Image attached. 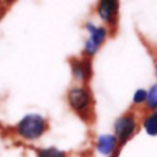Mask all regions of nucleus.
Here are the masks:
<instances>
[{
    "label": "nucleus",
    "mask_w": 157,
    "mask_h": 157,
    "mask_svg": "<svg viewBox=\"0 0 157 157\" xmlns=\"http://www.w3.org/2000/svg\"><path fill=\"white\" fill-rule=\"evenodd\" d=\"M45 130H47L45 119L36 113L25 115L16 126L17 134L26 140H36L40 137Z\"/></svg>",
    "instance_id": "obj_1"
},
{
    "label": "nucleus",
    "mask_w": 157,
    "mask_h": 157,
    "mask_svg": "<svg viewBox=\"0 0 157 157\" xmlns=\"http://www.w3.org/2000/svg\"><path fill=\"white\" fill-rule=\"evenodd\" d=\"M85 27H86L87 32L90 33V36L85 42L83 53L87 56H92L98 52L99 47L107 39L108 29L105 27H103V26H96L92 22H86Z\"/></svg>",
    "instance_id": "obj_2"
},
{
    "label": "nucleus",
    "mask_w": 157,
    "mask_h": 157,
    "mask_svg": "<svg viewBox=\"0 0 157 157\" xmlns=\"http://www.w3.org/2000/svg\"><path fill=\"white\" fill-rule=\"evenodd\" d=\"M137 129V120L132 113H126L119 117L114 123V135L119 145H124L131 139Z\"/></svg>",
    "instance_id": "obj_3"
},
{
    "label": "nucleus",
    "mask_w": 157,
    "mask_h": 157,
    "mask_svg": "<svg viewBox=\"0 0 157 157\" xmlns=\"http://www.w3.org/2000/svg\"><path fill=\"white\" fill-rule=\"evenodd\" d=\"M91 101L90 92L85 87H72L67 93V102L70 107L82 118L88 114Z\"/></svg>",
    "instance_id": "obj_4"
},
{
    "label": "nucleus",
    "mask_w": 157,
    "mask_h": 157,
    "mask_svg": "<svg viewBox=\"0 0 157 157\" xmlns=\"http://www.w3.org/2000/svg\"><path fill=\"white\" fill-rule=\"evenodd\" d=\"M118 10H119V4L118 1H114V0H102L97 5L98 16L103 22H105L110 27L117 25Z\"/></svg>",
    "instance_id": "obj_5"
},
{
    "label": "nucleus",
    "mask_w": 157,
    "mask_h": 157,
    "mask_svg": "<svg viewBox=\"0 0 157 157\" xmlns=\"http://www.w3.org/2000/svg\"><path fill=\"white\" fill-rule=\"evenodd\" d=\"M118 140L113 134H103L97 137V151L101 155L109 156L118 147Z\"/></svg>",
    "instance_id": "obj_6"
},
{
    "label": "nucleus",
    "mask_w": 157,
    "mask_h": 157,
    "mask_svg": "<svg viewBox=\"0 0 157 157\" xmlns=\"http://www.w3.org/2000/svg\"><path fill=\"white\" fill-rule=\"evenodd\" d=\"M72 75L77 81H86L91 76V63L88 59L71 61Z\"/></svg>",
    "instance_id": "obj_7"
},
{
    "label": "nucleus",
    "mask_w": 157,
    "mask_h": 157,
    "mask_svg": "<svg viewBox=\"0 0 157 157\" xmlns=\"http://www.w3.org/2000/svg\"><path fill=\"white\" fill-rule=\"evenodd\" d=\"M141 125L147 135L157 136V110L147 112L141 120Z\"/></svg>",
    "instance_id": "obj_8"
},
{
    "label": "nucleus",
    "mask_w": 157,
    "mask_h": 157,
    "mask_svg": "<svg viewBox=\"0 0 157 157\" xmlns=\"http://www.w3.org/2000/svg\"><path fill=\"white\" fill-rule=\"evenodd\" d=\"M145 107L148 112L151 110H157V82L151 85L147 90V98Z\"/></svg>",
    "instance_id": "obj_9"
},
{
    "label": "nucleus",
    "mask_w": 157,
    "mask_h": 157,
    "mask_svg": "<svg viewBox=\"0 0 157 157\" xmlns=\"http://www.w3.org/2000/svg\"><path fill=\"white\" fill-rule=\"evenodd\" d=\"M146 98H147V90L137 88L132 94V104L136 107H140L146 103Z\"/></svg>",
    "instance_id": "obj_10"
},
{
    "label": "nucleus",
    "mask_w": 157,
    "mask_h": 157,
    "mask_svg": "<svg viewBox=\"0 0 157 157\" xmlns=\"http://www.w3.org/2000/svg\"><path fill=\"white\" fill-rule=\"evenodd\" d=\"M38 157H66V155L55 147H48V148L39 150Z\"/></svg>",
    "instance_id": "obj_11"
},
{
    "label": "nucleus",
    "mask_w": 157,
    "mask_h": 157,
    "mask_svg": "<svg viewBox=\"0 0 157 157\" xmlns=\"http://www.w3.org/2000/svg\"><path fill=\"white\" fill-rule=\"evenodd\" d=\"M155 76L157 80V59H155Z\"/></svg>",
    "instance_id": "obj_12"
}]
</instances>
